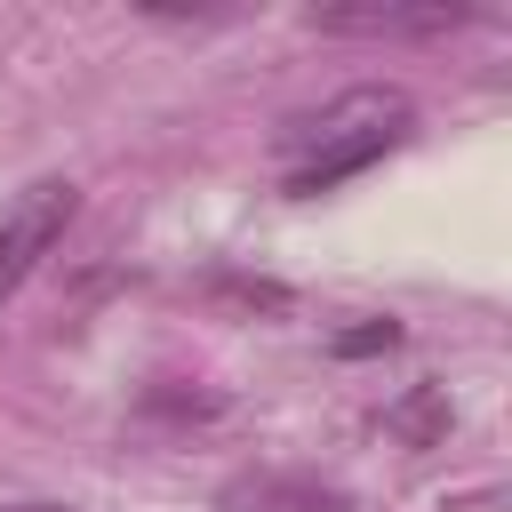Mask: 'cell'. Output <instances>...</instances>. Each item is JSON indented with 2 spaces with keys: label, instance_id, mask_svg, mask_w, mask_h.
<instances>
[{
  "label": "cell",
  "instance_id": "1",
  "mask_svg": "<svg viewBox=\"0 0 512 512\" xmlns=\"http://www.w3.org/2000/svg\"><path fill=\"white\" fill-rule=\"evenodd\" d=\"M408 128H416L408 88H376V80H368V88L328 96L320 112H304V120H288V128H280L288 192H296V200H312V192H328V184L360 176V168H368V160H384Z\"/></svg>",
  "mask_w": 512,
  "mask_h": 512
},
{
  "label": "cell",
  "instance_id": "2",
  "mask_svg": "<svg viewBox=\"0 0 512 512\" xmlns=\"http://www.w3.org/2000/svg\"><path fill=\"white\" fill-rule=\"evenodd\" d=\"M72 208H80V184L72 176H32L8 208H0V296H16L32 272H40V256L64 240V224H72Z\"/></svg>",
  "mask_w": 512,
  "mask_h": 512
},
{
  "label": "cell",
  "instance_id": "3",
  "mask_svg": "<svg viewBox=\"0 0 512 512\" xmlns=\"http://www.w3.org/2000/svg\"><path fill=\"white\" fill-rule=\"evenodd\" d=\"M216 512H352V496L320 472H280V464H256V472H232L216 488Z\"/></svg>",
  "mask_w": 512,
  "mask_h": 512
},
{
  "label": "cell",
  "instance_id": "4",
  "mask_svg": "<svg viewBox=\"0 0 512 512\" xmlns=\"http://www.w3.org/2000/svg\"><path fill=\"white\" fill-rule=\"evenodd\" d=\"M320 32H368V40H440L456 24H472V8L456 0H360V8H312Z\"/></svg>",
  "mask_w": 512,
  "mask_h": 512
},
{
  "label": "cell",
  "instance_id": "5",
  "mask_svg": "<svg viewBox=\"0 0 512 512\" xmlns=\"http://www.w3.org/2000/svg\"><path fill=\"white\" fill-rule=\"evenodd\" d=\"M448 424H456V408H448V384H416L408 400H392V408H384V432H400L408 448H432Z\"/></svg>",
  "mask_w": 512,
  "mask_h": 512
},
{
  "label": "cell",
  "instance_id": "6",
  "mask_svg": "<svg viewBox=\"0 0 512 512\" xmlns=\"http://www.w3.org/2000/svg\"><path fill=\"white\" fill-rule=\"evenodd\" d=\"M400 344V320H360V328H336V360H368V352H392Z\"/></svg>",
  "mask_w": 512,
  "mask_h": 512
},
{
  "label": "cell",
  "instance_id": "7",
  "mask_svg": "<svg viewBox=\"0 0 512 512\" xmlns=\"http://www.w3.org/2000/svg\"><path fill=\"white\" fill-rule=\"evenodd\" d=\"M8 512H72V504H8Z\"/></svg>",
  "mask_w": 512,
  "mask_h": 512
}]
</instances>
